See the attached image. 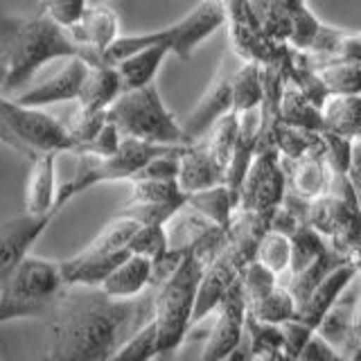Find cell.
I'll return each instance as SVG.
<instances>
[{
  "label": "cell",
  "instance_id": "cell-1",
  "mask_svg": "<svg viewBox=\"0 0 361 361\" xmlns=\"http://www.w3.org/2000/svg\"><path fill=\"white\" fill-rule=\"evenodd\" d=\"M156 289L116 298L102 287L66 285L50 310V338L43 361H109L154 321Z\"/></svg>",
  "mask_w": 361,
  "mask_h": 361
},
{
  "label": "cell",
  "instance_id": "cell-2",
  "mask_svg": "<svg viewBox=\"0 0 361 361\" xmlns=\"http://www.w3.org/2000/svg\"><path fill=\"white\" fill-rule=\"evenodd\" d=\"M82 56L79 45L66 27L45 16L32 18L3 14L0 20V66H3V95H11L37 75L39 68L56 59Z\"/></svg>",
  "mask_w": 361,
  "mask_h": 361
},
{
  "label": "cell",
  "instance_id": "cell-3",
  "mask_svg": "<svg viewBox=\"0 0 361 361\" xmlns=\"http://www.w3.org/2000/svg\"><path fill=\"white\" fill-rule=\"evenodd\" d=\"M228 23L224 0H201V3L185 14L174 25L154 30V32H138V34H122V37L111 45L109 50L99 54L95 63H111L118 66L129 54L138 52L149 45H167L172 54L178 59H190L197 45L212 37L221 25Z\"/></svg>",
  "mask_w": 361,
  "mask_h": 361
},
{
  "label": "cell",
  "instance_id": "cell-4",
  "mask_svg": "<svg viewBox=\"0 0 361 361\" xmlns=\"http://www.w3.org/2000/svg\"><path fill=\"white\" fill-rule=\"evenodd\" d=\"M63 287L61 262L30 253L0 278V323L50 314Z\"/></svg>",
  "mask_w": 361,
  "mask_h": 361
},
{
  "label": "cell",
  "instance_id": "cell-5",
  "mask_svg": "<svg viewBox=\"0 0 361 361\" xmlns=\"http://www.w3.org/2000/svg\"><path fill=\"white\" fill-rule=\"evenodd\" d=\"M0 138L30 161L45 154H79V145L66 122L7 95L0 97Z\"/></svg>",
  "mask_w": 361,
  "mask_h": 361
},
{
  "label": "cell",
  "instance_id": "cell-6",
  "mask_svg": "<svg viewBox=\"0 0 361 361\" xmlns=\"http://www.w3.org/2000/svg\"><path fill=\"white\" fill-rule=\"evenodd\" d=\"M206 264L195 253H188L172 276L163 285L154 287V323L158 334V357H169L185 341L190 327H195V307L199 285Z\"/></svg>",
  "mask_w": 361,
  "mask_h": 361
},
{
  "label": "cell",
  "instance_id": "cell-7",
  "mask_svg": "<svg viewBox=\"0 0 361 361\" xmlns=\"http://www.w3.org/2000/svg\"><path fill=\"white\" fill-rule=\"evenodd\" d=\"M305 221L319 231L334 251L361 267V197L348 174H336L327 195L307 201Z\"/></svg>",
  "mask_w": 361,
  "mask_h": 361
},
{
  "label": "cell",
  "instance_id": "cell-8",
  "mask_svg": "<svg viewBox=\"0 0 361 361\" xmlns=\"http://www.w3.org/2000/svg\"><path fill=\"white\" fill-rule=\"evenodd\" d=\"M109 118L118 124L124 138L169 147L192 145L183 124L165 106L156 84L124 90L109 109Z\"/></svg>",
  "mask_w": 361,
  "mask_h": 361
},
{
  "label": "cell",
  "instance_id": "cell-9",
  "mask_svg": "<svg viewBox=\"0 0 361 361\" xmlns=\"http://www.w3.org/2000/svg\"><path fill=\"white\" fill-rule=\"evenodd\" d=\"M289 192L287 167L276 147H262L244 176L240 208L259 214H274L282 208Z\"/></svg>",
  "mask_w": 361,
  "mask_h": 361
},
{
  "label": "cell",
  "instance_id": "cell-10",
  "mask_svg": "<svg viewBox=\"0 0 361 361\" xmlns=\"http://www.w3.org/2000/svg\"><path fill=\"white\" fill-rule=\"evenodd\" d=\"M246 314V296L240 278V282L228 291V296L214 310V323L210 327L206 348L201 353V361H226L237 348H242Z\"/></svg>",
  "mask_w": 361,
  "mask_h": 361
},
{
  "label": "cell",
  "instance_id": "cell-11",
  "mask_svg": "<svg viewBox=\"0 0 361 361\" xmlns=\"http://www.w3.org/2000/svg\"><path fill=\"white\" fill-rule=\"evenodd\" d=\"M237 59L235 54H228L221 61L217 75L206 88V93L199 99V104L192 109L188 120L183 122V129L188 133V138L192 142H199L206 138V133L214 127V122L221 120L226 113L235 111V102H233V73L235 68L233 61Z\"/></svg>",
  "mask_w": 361,
  "mask_h": 361
},
{
  "label": "cell",
  "instance_id": "cell-12",
  "mask_svg": "<svg viewBox=\"0 0 361 361\" xmlns=\"http://www.w3.org/2000/svg\"><path fill=\"white\" fill-rule=\"evenodd\" d=\"M59 212L32 214L23 210V214L7 219L0 228V278L7 276L20 259H25L37 244L39 237L48 231V226L56 219Z\"/></svg>",
  "mask_w": 361,
  "mask_h": 361
},
{
  "label": "cell",
  "instance_id": "cell-13",
  "mask_svg": "<svg viewBox=\"0 0 361 361\" xmlns=\"http://www.w3.org/2000/svg\"><path fill=\"white\" fill-rule=\"evenodd\" d=\"M88 71H90L88 59H84V56H71L50 79H45L43 84L16 95L14 99L20 102V104L39 106V109L48 104H59V102H77Z\"/></svg>",
  "mask_w": 361,
  "mask_h": 361
},
{
  "label": "cell",
  "instance_id": "cell-14",
  "mask_svg": "<svg viewBox=\"0 0 361 361\" xmlns=\"http://www.w3.org/2000/svg\"><path fill=\"white\" fill-rule=\"evenodd\" d=\"M242 274H244V267H240V262L224 248V251L206 267V271H203L192 323L199 325L206 316L214 314V310L219 307L221 300L228 296V291L240 282Z\"/></svg>",
  "mask_w": 361,
  "mask_h": 361
},
{
  "label": "cell",
  "instance_id": "cell-15",
  "mask_svg": "<svg viewBox=\"0 0 361 361\" xmlns=\"http://www.w3.org/2000/svg\"><path fill=\"white\" fill-rule=\"evenodd\" d=\"M68 32H71L73 39L82 45V56L90 63H95L99 59V54L109 50L111 45L122 37L120 18L116 14V9H111L106 3L90 5L84 18Z\"/></svg>",
  "mask_w": 361,
  "mask_h": 361
},
{
  "label": "cell",
  "instance_id": "cell-16",
  "mask_svg": "<svg viewBox=\"0 0 361 361\" xmlns=\"http://www.w3.org/2000/svg\"><path fill=\"white\" fill-rule=\"evenodd\" d=\"M282 161H285V158H282ZM285 167H287V178H289V192L293 197H298L302 201H312L332 190L336 172L332 169V165L327 163L325 154L321 152V140L316 149L296 158V161H285Z\"/></svg>",
  "mask_w": 361,
  "mask_h": 361
},
{
  "label": "cell",
  "instance_id": "cell-17",
  "mask_svg": "<svg viewBox=\"0 0 361 361\" xmlns=\"http://www.w3.org/2000/svg\"><path fill=\"white\" fill-rule=\"evenodd\" d=\"M226 176L228 169L212 156L203 140L183 147L178 158V183L185 195L221 185L226 183Z\"/></svg>",
  "mask_w": 361,
  "mask_h": 361
},
{
  "label": "cell",
  "instance_id": "cell-18",
  "mask_svg": "<svg viewBox=\"0 0 361 361\" xmlns=\"http://www.w3.org/2000/svg\"><path fill=\"white\" fill-rule=\"evenodd\" d=\"M359 271H361V267L357 262H353V259L341 264L338 269H334L332 274L327 276L319 287H316V291L310 296V300L300 307L298 321H302L305 325H310L316 330V327L321 325V321L325 319V314L334 307V305L338 302V298L345 293V289L359 278Z\"/></svg>",
  "mask_w": 361,
  "mask_h": 361
},
{
  "label": "cell",
  "instance_id": "cell-19",
  "mask_svg": "<svg viewBox=\"0 0 361 361\" xmlns=\"http://www.w3.org/2000/svg\"><path fill=\"white\" fill-rule=\"evenodd\" d=\"M131 255V251H90L82 248L77 255L61 259L66 285H86V287H102L104 280L116 271L124 259Z\"/></svg>",
  "mask_w": 361,
  "mask_h": 361
},
{
  "label": "cell",
  "instance_id": "cell-20",
  "mask_svg": "<svg viewBox=\"0 0 361 361\" xmlns=\"http://www.w3.org/2000/svg\"><path fill=\"white\" fill-rule=\"evenodd\" d=\"M271 221L274 217L269 214H259L253 210H244L237 208L233 224L228 228V244H226V251H228L240 267H248L257 255V246L262 242V237L271 228Z\"/></svg>",
  "mask_w": 361,
  "mask_h": 361
},
{
  "label": "cell",
  "instance_id": "cell-21",
  "mask_svg": "<svg viewBox=\"0 0 361 361\" xmlns=\"http://www.w3.org/2000/svg\"><path fill=\"white\" fill-rule=\"evenodd\" d=\"M59 199V185H56V154L39 156L32 161V169L25 185V203L23 210L32 214H45V212H61L56 208Z\"/></svg>",
  "mask_w": 361,
  "mask_h": 361
},
{
  "label": "cell",
  "instance_id": "cell-22",
  "mask_svg": "<svg viewBox=\"0 0 361 361\" xmlns=\"http://www.w3.org/2000/svg\"><path fill=\"white\" fill-rule=\"evenodd\" d=\"M124 93V82L118 66L111 63H90L86 82L79 93L77 106L90 111H109L120 95Z\"/></svg>",
  "mask_w": 361,
  "mask_h": 361
},
{
  "label": "cell",
  "instance_id": "cell-23",
  "mask_svg": "<svg viewBox=\"0 0 361 361\" xmlns=\"http://www.w3.org/2000/svg\"><path fill=\"white\" fill-rule=\"evenodd\" d=\"M152 280H154L152 259L138 253H131L104 280L102 289H104L109 296H116V298H135V296H142L147 289H152Z\"/></svg>",
  "mask_w": 361,
  "mask_h": 361
},
{
  "label": "cell",
  "instance_id": "cell-24",
  "mask_svg": "<svg viewBox=\"0 0 361 361\" xmlns=\"http://www.w3.org/2000/svg\"><path fill=\"white\" fill-rule=\"evenodd\" d=\"M345 262H350V259L345 255H341L338 251H334V248L330 246L325 253H321L319 257H316L312 264H307L305 269L296 271V274H291L287 278H282L280 282L291 291V296H293V300L298 302V310H300L302 305L310 300L312 293L316 291V287H319L334 269H338Z\"/></svg>",
  "mask_w": 361,
  "mask_h": 361
},
{
  "label": "cell",
  "instance_id": "cell-25",
  "mask_svg": "<svg viewBox=\"0 0 361 361\" xmlns=\"http://www.w3.org/2000/svg\"><path fill=\"white\" fill-rule=\"evenodd\" d=\"M278 116L282 124L296 129H307V131H325V118H323V106H319L312 97H307L298 86L287 82L285 90L280 97V109Z\"/></svg>",
  "mask_w": 361,
  "mask_h": 361
},
{
  "label": "cell",
  "instance_id": "cell-26",
  "mask_svg": "<svg viewBox=\"0 0 361 361\" xmlns=\"http://www.w3.org/2000/svg\"><path fill=\"white\" fill-rule=\"evenodd\" d=\"M167 54H172V50H169L167 45H149V48H142L138 52L129 54L127 59H122L118 63V71L122 75L124 90L154 84L158 68L163 66Z\"/></svg>",
  "mask_w": 361,
  "mask_h": 361
},
{
  "label": "cell",
  "instance_id": "cell-27",
  "mask_svg": "<svg viewBox=\"0 0 361 361\" xmlns=\"http://www.w3.org/2000/svg\"><path fill=\"white\" fill-rule=\"evenodd\" d=\"M188 206L199 210L203 217H208L210 221L228 231L235 212L240 208V201H237V197L233 195V190L228 185L221 183V185H214L201 192H192V195H188Z\"/></svg>",
  "mask_w": 361,
  "mask_h": 361
},
{
  "label": "cell",
  "instance_id": "cell-28",
  "mask_svg": "<svg viewBox=\"0 0 361 361\" xmlns=\"http://www.w3.org/2000/svg\"><path fill=\"white\" fill-rule=\"evenodd\" d=\"M325 129L341 133L345 138H361V93L330 95L323 104Z\"/></svg>",
  "mask_w": 361,
  "mask_h": 361
},
{
  "label": "cell",
  "instance_id": "cell-29",
  "mask_svg": "<svg viewBox=\"0 0 361 361\" xmlns=\"http://www.w3.org/2000/svg\"><path fill=\"white\" fill-rule=\"evenodd\" d=\"M267 97V88H264V71L259 63L253 61H242L235 68L233 73V102H235V111L244 113V111H253V109H262Z\"/></svg>",
  "mask_w": 361,
  "mask_h": 361
},
{
  "label": "cell",
  "instance_id": "cell-30",
  "mask_svg": "<svg viewBox=\"0 0 361 361\" xmlns=\"http://www.w3.org/2000/svg\"><path fill=\"white\" fill-rule=\"evenodd\" d=\"M131 199L133 203H165V206L183 208L188 195L180 188L178 178H133Z\"/></svg>",
  "mask_w": 361,
  "mask_h": 361
},
{
  "label": "cell",
  "instance_id": "cell-31",
  "mask_svg": "<svg viewBox=\"0 0 361 361\" xmlns=\"http://www.w3.org/2000/svg\"><path fill=\"white\" fill-rule=\"evenodd\" d=\"M246 310H248V314H253L255 319L271 323V325H282V323L296 321L298 312H300L298 302L293 300L291 291L282 285V282L271 293H267L264 298L246 305Z\"/></svg>",
  "mask_w": 361,
  "mask_h": 361
},
{
  "label": "cell",
  "instance_id": "cell-32",
  "mask_svg": "<svg viewBox=\"0 0 361 361\" xmlns=\"http://www.w3.org/2000/svg\"><path fill=\"white\" fill-rule=\"evenodd\" d=\"M255 259L259 264H264L269 271L282 280L285 276H289L291 271V262H293V244L291 237L282 231L269 228L267 235L262 237V242L257 246V255Z\"/></svg>",
  "mask_w": 361,
  "mask_h": 361
},
{
  "label": "cell",
  "instance_id": "cell-33",
  "mask_svg": "<svg viewBox=\"0 0 361 361\" xmlns=\"http://www.w3.org/2000/svg\"><path fill=\"white\" fill-rule=\"evenodd\" d=\"M327 95H355L361 93V63L355 61H327L316 66Z\"/></svg>",
  "mask_w": 361,
  "mask_h": 361
},
{
  "label": "cell",
  "instance_id": "cell-34",
  "mask_svg": "<svg viewBox=\"0 0 361 361\" xmlns=\"http://www.w3.org/2000/svg\"><path fill=\"white\" fill-rule=\"evenodd\" d=\"M237 133H240V113L231 111L226 113L221 120L214 122V127L206 133V147L212 152V156L228 169L233 161V152H235V142H237Z\"/></svg>",
  "mask_w": 361,
  "mask_h": 361
},
{
  "label": "cell",
  "instance_id": "cell-35",
  "mask_svg": "<svg viewBox=\"0 0 361 361\" xmlns=\"http://www.w3.org/2000/svg\"><path fill=\"white\" fill-rule=\"evenodd\" d=\"M289 237H291V244H293V262H291L289 276L296 274V271H300V269H305L307 264H312L316 257L330 248V244H327L325 237L316 228H312L307 221H302Z\"/></svg>",
  "mask_w": 361,
  "mask_h": 361
},
{
  "label": "cell",
  "instance_id": "cell-36",
  "mask_svg": "<svg viewBox=\"0 0 361 361\" xmlns=\"http://www.w3.org/2000/svg\"><path fill=\"white\" fill-rule=\"evenodd\" d=\"M255 11V16L262 23V27L274 34L276 39L289 43L291 37V11L280 0H248Z\"/></svg>",
  "mask_w": 361,
  "mask_h": 361
},
{
  "label": "cell",
  "instance_id": "cell-37",
  "mask_svg": "<svg viewBox=\"0 0 361 361\" xmlns=\"http://www.w3.org/2000/svg\"><path fill=\"white\" fill-rule=\"evenodd\" d=\"M154 359H158V334H156V323L152 321L131 341L124 343L109 361H154Z\"/></svg>",
  "mask_w": 361,
  "mask_h": 361
},
{
  "label": "cell",
  "instance_id": "cell-38",
  "mask_svg": "<svg viewBox=\"0 0 361 361\" xmlns=\"http://www.w3.org/2000/svg\"><path fill=\"white\" fill-rule=\"evenodd\" d=\"M106 120H109V111H90V109H84V106L75 109V113L66 124H68V129H71L73 138L79 145V154H82L84 147L102 131V127L106 124Z\"/></svg>",
  "mask_w": 361,
  "mask_h": 361
},
{
  "label": "cell",
  "instance_id": "cell-39",
  "mask_svg": "<svg viewBox=\"0 0 361 361\" xmlns=\"http://www.w3.org/2000/svg\"><path fill=\"white\" fill-rule=\"evenodd\" d=\"M278 285H280V278L274 274V271H269L264 264H259L257 259H253L242 274V287H244L246 305L264 298L267 293H271Z\"/></svg>",
  "mask_w": 361,
  "mask_h": 361
},
{
  "label": "cell",
  "instance_id": "cell-40",
  "mask_svg": "<svg viewBox=\"0 0 361 361\" xmlns=\"http://www.w3.org/2000/svg\"><path fill=\"white\" fill-rule=\"evenodd\" d=\"M353 138H345L341 133H334L330 129L321 131V152L325 154L327 163L332 165L336 174H348L353 165Z\"/></svg>",
  "mask_w": 361,
  "mask_h": 361
},
{
  "label": "cell",
  "instance_id": "cell-41",
  "mask_svg": "<svg viewBox=\"0 0 361 361\" xmlns=\"http://www.w3.org/2000/svg\"><path fill=\"white\" fill-rule=\"evenodd\" d=\"M129 248H131V253L156 259L158 255H163L169 248L167 228L161 224H140V228L133 235Z\"/></svg>",
  "mask_w": 361,
  "mask_h": 361
},
{
  "label": "cell",
  "instance_id": "cell-42",
  "mask_svg": "<svg viewBox=\"0 0 361 361\" xmlns=\"http://www.w3.org/2000/svg\"><path fill=\"white\" fill-rule=\"evenodd\" d=\"M323 27V20L314 14L310 7H305L296 14H291V37H289V45L293 50L300 52H310L314 39L319 37V32Z\"/></svg>",
  "mask_w": 361,
  "mask_h": 361
},
{
  "label": "cell",
  "instance_id": "cell-43",
  "mask_svg": "<svg viewBox=\"0 0 361 361\" xmlns=\"http://www.w3.org/2000/svg\"><path fill=\"white\" fill-rule=\"evenodd\" d=\"M90 5H93L90 0H41V14L50 16L56 25L71 30L84 18Z\"/></svg>",
  "mask_w": 361,
  "mask_h": 361
},
{
  "label": "cell",
  "instance_id": "cell-44",
  "mask_svg": "<svg viewBox=\"0 0 361 361\" xmlns=\"http://www.w3.org/2000/svg\"><path fill=\"white\" fill-rule=\"evenodd\" d=\"M180 208L176 206H165V203H133L129 201L118 214L122 217H131L140 224H161L167 226V221L174 217Z\"/></svg>",
  "mask_w": 361,
  "mask_h": 361
},
{
  "label": "cell",
  "instance_id": "cell-45",
  "mask_svg": "<svg viewBox=\"0 0 361 361\" xmlns=\"http://www.w3.org/2000/svg\"><path fill=\"white\" fill-rule=\"evenodd\" d=\"M122 140H124L122 131L118 129V124L109 118L104 127H102V131L82 149V154L95 156V158H109L120 149ZM82 154H77V156H82Z\"/></svg>",
  "mask_w": 361,
  "mask_h": 361
},
{
  "label": "cell",
  "instance_id": "cell-46",
  "mask_svg": "<svg viewBox=\"0 0 361 361\" xmlns=\"http://www.w3.org/2000/svg\"><path fill=\"white\" fill-rule=\"evenodd\" d=\"M316 330L310 325H305L302 321H289L282 323V334H285V353L289 357V361H298V357L302 355L305 345L312 338Z\"/></svg>",
  "mask_w": 361,
  "mask_h": 361
},
{
  "label": "cell",
  "instance_id": "cell-47",
  "mask_svg": "<svg viewBox=\"0 0 361 361\" xmlns=\"http://www.w3.org/2000/svg\"><path fill=\"white\" fill-rule=\"evenodd\" d=\"M350 357L345 353H341L336 345H332L330 341H325V338L314 332L312 338L305 345L302 355L298 357V361H348Z\"/></svg>",
  "mask_w": 361,
  "mask_h": 361
},
{
  "label": "cell",
  "instance_id": "cell-48",
  "mask_svg": "<svg viewBox=\"0 0 361 361\" xmlns=\"http://www.w3.org/2000/svg\"><path fill=\"white\" fill-rule=\"evenodd\" d=\"M226 361H255V355H253L251 345H244L242 343V348H237L235 353L228 359H226Z\"/></svg>",
  "mask_w": 361,
  "mask_h": 361
},
{
  "label": "cell",
  "instance_id": "cell-49",
  "mask_svg": "<svg viewBox=\"0 0 361 361\" xmlns=\"http://www.w3.org/2000/svg\"><path fill=\"white\" fill-rule=\"evenodd\" d=\"M282 5H285L291 14H296V11H300V9H305V7H310L307 5V0H280Z\"/></svg>",
  "mask_w": 361,
  "mask_h": 361
},
{
  "label": "cell",
  "instance_id": "cell-50",
  "mask_svg": "<svg viewBox=\"0 0 361 361\" xmlns=\"http://www.w3.org/2000/svg\"><path fill=\"white\" fill-rule=\"evenodd\" d=\"M348 361H361V345H359V348L355 350L353 355H350V359H348Z\"/></svg>",
  "mask_w": 361,
  "mask_h": 361
},
{
  "label": "cell",
  "instance_id": "cell-51",
  "mask_svg": "<svg viewBox=\"0 0 361 361\" xmlns=\"http://www.w3.org/2000/svg\"><path fill=\"white\" fill-rule=\"evenodd\" d=\"M93 5H99V3H106V0H90Z\"/></svg>",
  "mask_w": 361,
  "mask_h": 361
}]
</instances>
